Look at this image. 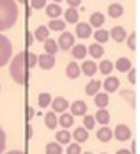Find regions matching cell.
I'll use <instances>...</instances> for the list:
<instances>
[{
    "instance_id": "6da1fadb",
    "label": "cell",
    "mask_w": 140,
    "mask_h": 154,
    "mask_svg": "<svg viewBox=\"0 0 140 154\" xmlns=\"http://www.w3.org/2000/svg\"><path fill=\"white\" fill-rule=\"evenodd\" d=\"M18 20V4L14 0H0V32L11 29Z\"/></svg>"
},
{
    "instance_id": "60d3db41",
    "label": "cell",
    "mask_w": 140,
    "mask_h": 154,
    "mask_svg": "<svg viewBox=\"0 0 140 154\" xmlns=\"http://www.w3.org/2000/svg\"><path fill=\"white\" fill-rule=\"evenodd\" d=\"M67 154H80L82 152V149H80V143H71L69 147H67Z\"/></svg>"
},
{
    "instance_id": "3957f363",
    "label": "cell",
    "mask_w": 140,
    "mask_h": 154,
    "mask_svg": "<svg viewBox=\"0 0 140 154\" xmlns=\"http://www.w3.org/2000/svg\"><path fill=\"white\" fill-rule=\"evenodd\" d=\"M13 57V43L7 39V35L0 34V67H4Z\"/></svg>"
},
{
    "instance_id": "d6986e66",
    "label": "cell",
    "mask_w": 140,
    "mask_h": 154,
    "mask_svg": "<svg viewBox=\"0 0 140 154\" xmlns=\"http://www.w3.org/2000/svg\"><path fill=\"white\" fill-rule=\"evenodd\" d=\"M73 115L71 113H62L61 115V119H57V124H61L62 126V129H67V128H71L73 126Z\"/></svg>"
},
{
    "instance_id": "cb8c5ba5",
    "label": "cell",
    "mask_w": 140,
    "mask_h": 154,
    "mask_svg": "<svg viewBox=\"0 0 140 154\" xmlns=\"http://www.w3.org/2000/svg\"><path fill=\"white\" fill-rule=\"evenodd\" d=\"M71 137L76 140V143H82V142H85V140L89 138V135H87V129H85V128H76V129H75V133H73Z\"/></svg>"
},
{
    "instance_id": "d4e9b609",
    "label": "cell",
    "mask_w": 140,
    "mask_h": 154,
    "mask_svg": "<svg viewBox=\"0 0 140 154\" xmlns=\"http://www.w3.org/2000/svg\"><path fill=\"white\" fill-rule=\"evenodd\" d=\"M45 124H46L48 129H55L57 128V115H55V112H48L45 115Z\"/></svg>"
},
{
    "instance_id": "484cf974",
    "label": "cell",
    "mask_w": 140,
    "mask_h": 154,
    "mask_svg": "<svg viewBox=\"0 0 140 154\" xmlns=\"http://www.w3.org/2000/svg\"><path fill=\"white\" fill-rule=\"evenodd\" d=\"M126 37H128V48H129V50H133V51L138 50V34H137V32H131V34L126 35Z\"/></svg>"
},
{
    "instance_id": "52a82bcc",
    "label": "cell",
    "mask_w": 140,
    "mask_h": 154,
    "mask_svg": "<svg viewBox=\"0 0 140 154\" xmlns=\"http://www.w3.org/2000/svg\"><path fill=\"white\" fill-rule=\"evenodd\" d=\"M51 108H53V112L64 113L69 108V103H67L66 97H55V99H51Z\"/></svg>"
},
{
    "instance_id": "8d00e7d4",
    "label": "cell",
    "mask_w": 140,
    "mask_h": 154,
    "mask_svg": "<svg viewBox=\"0 0 140 154\" xmlns=\"http://www.w3.org/2000/svg\"><path fill=\"white\" fill-rule=\"evenodd\" d=\"M98 138L101 140V142H108L112 138V131H110L108 128H101L99 131H98Z\"/></svg>"
},
{
    "instance_id": "836d02e7",
    "label": "cell",
    "mask_w": 140,
    "mask_h": 154,
    "mask_svg": "<svg viewBox=\"0 0 140 154\" xmlns=\"http://www.w3.org/2000/svg\"><path fill=\"white\" fill-rule=\"evenodd\" d=\"M69 140H71V133L67 129H61L57 133V142L59 143H69Z\"/></svg>"
},
{
    "instance_id": "4316f807",
    "label": "cell",
    "mask_w": 140,
    "mask_h": 154,
    "mask_svg": "<svg viewBox=\"0 0 140 154\" xmlns=\"http://www.w3.org/2000/svg\"><path fill=\"white\" fill-rule=\"evenodd\" d=\"M64 29H66V21H62V20H59V18H55V20H51V21H50V29H48V30L62 32Z\"/></svg>"
},
{
    "instance_id": "f6af8a7d",
    "label": "cell",
    "mask_w": 140,
    "mask_h": 154,
    "mask_svg": "<svg viewBox=\"0 0 140 154\" xmlns=\"http://www.w3.org/2000/svg\"><path fill=\"white\" fill-rule=\"evenodd\" d=\"M137 151H138V142H137V140H133V142H131V151H129V152L137 154Z\"/></svg>"
},
{
    "instance_id": "7bdbcfd3",
    "label": "cell",
    "mask_w": 140,
    "mask_h": 154,
    "mask_svg": "<svg viewBox=\"0 0 140 154\" xmlns=\"http://www.w3.org/2000/svg\"><path fill=\"white\" fill-rule=\"evenodd\" d=\"M4 149H5V133H4V129L0 128V154L4 152Z\"/></svg>"
},
{
    "instance_id": "603a6c76",
    "label": "cell",
    "mask_w": 140,
    "mask_h": 154,
    "mask_svg": "<svg viewBox=\"0 0 140 154\" xmlns=\"http://www.w3.org/2000/svg\"><path fill=\"white\" fill-rule=\"evenodd\" d=\"M99 89H101V82H98V80H92V82H89V83H87V87H85V94H89V96H94V94L99 92Z\"/></svg>"
},
{
    "instance_id": "ee69618b",
    "label": "cell",
    "mask_w": 140,
    "mask_h": 154,
    "mask_svg": "<svg viewBox=\"0 0 140 154\" xmlns=\"http://www.w3.org/2000/svg\"><path fill=\"white\" fill-rule=\"evenodd\" d=\"M66 2L69 4V7H75V9H76L78 5L82 4V0H66Z\"/></svg>"
},
{
    "instance_id": "e575fe53",
    "label": "cell",
    "mask_w": 140,
    "mask_h": 154,
    "mask_svg": "<svg viewBox=\"0 0 140 154\" xmlns=\"http://www.w3.org/2000/svg\"><path fill=\"white\" fill-rule=\"evenodd\" d=\"M94 37H96V41H98V43H107V41L110 39L108 32L103 30V29H98V32L94 34Z\"/></svg>"
},
{
    "instance_id": "ac0fdd59",
    "label": "cell",
    "mask_w": 140,
    "mask_h": 154,
    "mask_svg": "<svg viewBox=\"0 0 140 154\" xmlns=\"http://www.w3.org/2000/svg\"><path fill=\"white\" fill-rule=\"evenodd\" d=\"M114 67H117L121 73H128L129 69H131V62H129V59H126V57H121L119 60L115 62V66Z\"/></svg>"
},
{
    "instance_id": "e0dca14e",
    "label": "cell",
    "mask_w": 140,
    "mask_h": 154,
    "mask_svg": "<svg viewBox=\"0 0 140 154\" xmlns=\"http://www.w3.org/2000/svg\"><path fill=\"white\" fill-rule=\"evenodd\" d=\"M66 75H67V78H78V76H80V75H82V71H80L78 64L69 62V64H67V67H66Z\"/></svg>"
},
{
    "instance_id": "f907efd6",
    "label": "cell",
    "mask_w": 140,
    "mask_h": 154,
    "mask_svg": "<svg viewBox=\"0 0 140 154\" xmlns=\"http://www.w3.org/2000/svg\"><path fill=\"white\" fill-rule=\"evenodd\" d=\"M5 154H25V152H21V151H9V152H5Z\"/></svg>"
},
{
    "instance_id": "83f0119b",
    "label": "cell",
    "mask_w": 140,
    "mask_h": 154,
    "mask_svg": "<svg viewBox=\"0 0 140 154\" xmlns=\"http://www.w3.org/2000/svg\"><path fill=\"white\" fill-rule=\"evenodd\" d=\"M71 53H73L75 59H83V57L87 55V46H83V45H76V46H73Z\"/></svg>"
},
{
    "instance_id": "816d5d0a",
    "label": "cell",
    "mask_w": 140,
    "mask_h": 154,
    "mask_svg": "<svg viewBox=\"0 0 140 154\" xmlns=\"http://www.w3.org/2000/svg\"><path fill=\"white\" fill-rule=\"evenodd\" d=\"M59 2H61V0H53V4H59Z\"/></svg>"
},
{
    "instance_id": "db71d44e",
    "label": "cell",
    "mask_w": 140,
    "mask_h": 154,
    "mask_svg": "<svg viewBox=\"0 0 140 154\" xmlns=\"http://www.w3.org/2000/svg\"><path fill=\"white\" fill-rule=\"evenodd\" d=\"M14 2H25V0H14Z\"/></svg>"
},
{
    "instance_id": "1f68e13d",
    "label": "cell",
    "mask_w": 140,
    "mask_h": 154,
    "mask_svg": "<svg viewBox=\"0 0 140 154\" xmlns=\"http://www.w3.org/2000/svg\"><path fill=\"white\" fill-rule=\"evenodd\" d=\"M46 154H62V147L59 142H51L46 145Z\"/></svg>"
},
{
    "instance_id": "11a10c76",
    "label": "cell",
    "mask_w": 140,
    "mask_h": 154,
    "mask_svg": "<svg viewBox=\"0 0 140 154\" xmlns=\"http://www.w3.org/2000/svg\"><path fill=\"white\" fill-rule=\"evenodd\" d=\"M101 154H105V152H101Z\"/></svg>"
},
{
    "instance_id": "7402d4cb",
    "label": "cell",
    "mask_w": 140,
    "mask_h": 154,
    "mask_svg": "<svg viewBox=\"0 0 140 154\" xmlns=\"http://www.w3.org/2000/svg\"><path fill=\"white\" fill-rule=\"evenodd\" d=\"M105 23V14H101V13H92L91 14V27H96V29H99L101 25Z\"/></svg>"
},
{
    "instance_id": "f5cc1de1",
    "label": "cell",
    "mask_w": 140,
    "mask_h": 154,
    "mask_svg": "<svg viewBox=\"0 0 140 154\" xmlns=\"http://www.w3.org/2000/svg\"><path fill=\"white\" fill-rule=\"evenodd\" d=\"M80 154H92V152H80Z\"/></svg>"
},
{
    "instance_id": "ffe728a7",
    "label": "cell",
    "mask_w": 140,
    "mask_h": 154,
    "mask_svg": "<svg viewBox=\"0 0 140 154\" xmlns=\"http://www.w3.org/2000/svg\"><path fill=\"white\" fill-rule=\"evenodd\" d=\"M123 13H124V9H123V5L121 4H112V5H108V16L110 18H119V16H123Z\"/></svg>"
},
{
    "instance_id": "c3c4849f",
    "label": "cell",
    "mask_w": 140,
    "mask_h": 154,
    "mask_svg": "<svg viewBox=\"0 0 140 154\" xmlns=\"http://www.w3.org/2000/svg\"><path fill=\"white\" fill-rule=\"evenodd\" d=\"M27 35H29V37H27V43H29V45H32V41H34V35H32V34H27Z\"/></svg>"
},
{
    "instance_id": "9c48e42d",
    "label": "cell",
    "mask_w": 140,
    "mask_h": 154,
    "mask_svg": "<svg viewBox=\"0 0 140 154\" xmlns=\"http://www.w3.org/2000/svg\"><path fill=\"white\" fill-rule=\"evenodd\" d=\"M103 87H105V92H115L117 89H119V78L115 76H108L105 80V83H103Z\"/></svg>"
},
{
    "instance_id": "74e56055",
    "label": "cell",
    "mask_w": 140,
    "mask_h": 154,
    "mask_svg": "<svg viewBox=\"0 0 140 154\" xmlns=\"http://www.w3.org/2000/svg\"><path fill=\"white\" fill-rule=\"evenodd\" d=\"M128 80H129V83H137V82H138V71L131 67V69L128 71Z\"/></svg>"
},
{
    "instance_id": "8992f818",
    "label": "cell",
    "mask_w": 140,
    "mask_h": 154,
    "mask_svg": "<svg viewBox=\"0 0 140 154\" xmlns=\"http://www.w3.org/2000/svg\"><path fill=\"white\" fill-rule=\"evenodd\" d=\"M37 66H41L43 69H51V67L55 66V57H53V55H48V53L39 55V57H37Z\"/></svg>"
},
{
    "instance_id": "bcb514c9",
    "label": "cell",
    "mask_w": 140,
    "mask_h": 154,
    "mask_svg": "<svg viewBox=\"0 0 140 154\" xmlns=\"http://www.w3.org/2000/svg\"><path fill=\"white\" fill-rule=\"evenodd\" d=\"M32 115H34V110H32V108H29V110H27V119H30Z\"/></svg>"
},
{
    "instance_id": "d6a6232c",
    "label": "cell",
    "mask_w": 140,
    "mask_h": 154,
    "mask_svg": "<svg viewBox=\"0 0 140 154\" xmlns=\"http://www.w3.org/2000/svg\"><path fill=\"white\" fill-rule=\"evenodd\" d=\"M37 103H39V106L41 108H46L50 103H51V96L48 92H41L39 94V97H37Z\"/></svg>"
},
{
    "instance_id": "ab89813d",
    "label": "cell",
    "mask_w": 140,
    "mask_h": 154,
    "mask_svg": "<svg viewBox=\"0 0 140 154\" xmlns=\"http://www.w3.org/2000/svg\"><path fill=\"white\" fill-rule=\"evenodd\" d=\"M30 7L32 9H43V7H46V0H30Z\"/></svg>"
},
{
    "instance_id": "5bb4252c",
    "label": "cell",
    "mask_w": 140,
    "mask_h": 154,
    "mask_svg": "<svg viewBox=\"0 0 140 154\" xmlns=\"http://www.w3.org/2000/svg\"><path fill=\"white\" fill-rule=\"evenodd\" d=\"M46 9V14H48V18H59V16L62 14V7L59 5V4H50L48 7H45Z\"/></svg>"
},
{
    "instance_id": "681fc988",
    "label": "cell",
    "mask_w": 140,
    "mask_h": 154,
    "mask_svg": "<svg viewBox=\"0 0 140 154\" xmlns=\"http://www.w3.org/2000/svg\"><path fill=\"white\" fill-rule=\"evenodd\" d=\"M117 154H131L129 151H126V149H121V151H117Z\"/></svg>"
},
{
    "instance_id": "f1b7e54d",
    "label": "cell",
    "mask_w": 140,
    "mask_h": 154,
    "mask_svg": "<svg viewBox=\"0 0 140 154\" xmlns=\"http://www.w3.org/2000/svg\"><path fill=\"white\" fill-rule=\"evenodd\" d=\"M45 50H46L48 55H55V53H57V50H59L57 41H53V39H46V41H45Z\"/></svg>"
},
{
    "instance_id": "7dc6e473",
    "label": "cell",
    "mask_w": 140,
    "mask_h": 154,
    "mask_svg": "<svg viewBox=\"0 0 140 154\" xmlns=\"http://www.w3.org/2000/svg\"><path fill=\"white\" fill-rule=\"evenodd\" d=\"M30 137H32V128L27 126V138H30Z\"/></svg>"
},
{
    "instance_id": "ba28073f",
    "label": "cell",
    "mask_w": 140,
    "mask_h": 154,
    "mask_svg": "<svg viewBox=\"0 0 140 154\" xmlns=\"http://www.w3.org/2000/svg\"><path fill=\"white\" fill-rule=\"evenodd\" d=\"M76 35L78 37H82V39H85V37H89L91 34H92V27L89 25V23H76Z\"/></svg>"
},
{
    "instance_id": "44dd1931",
    "label": "cell",
    "mask_w": 140,
    "mask_h": 154,
    "mask_svg": "<svg viewBox=\"0 0 140 154\" xmlns=\"http://www.w3.org/2000/svg\"><path fill=\"white\" fill-rule=\"evenodd\" d=\"M64 20H66V23H76L78 21V11L75 9V7L66 9V13H64Z\"/></svg>"
},
{
    "instance_id": "7a4b0ae2",
    "label": "cell",
    "mask_w": 140,
    "mask_h": 154,
    "mask_svg": "<svg viewBox=\"0 0 140 154\" xmlns=\"http://www.w3.org/2000/svg\"><path fill=\"white\" fill-rule=\"evenodd\" d=\"M9 73L16 83L20 85H25L27 80H29V67H27V62H25V51L14 55V59L11 62V67H9Z\"/></svg>"
},
{
    "instance_id": "4fadbf2b",
    "label": "cell",
    "mask_w": 140,
    "mask_h": 154,
    "mask_svg": "<svg viewBox=\"0 0 140 154\" xmlns=\"http://www.w3.org/2000/svg\"><path fill=\"white\" fill-rule=\"evenodd\" d=\"M108 101H110V97H108V94H107V92H98V94H94V103H96V106L105 108L107 105H108Z\"/></svg>"
},
{
    "instance_id": "d590c367",
    "label": "cell",
    "mask_w": 140,
    "mask_h": 154,
    "mask_svg": "<svg viewBox=\"0 0 140 154\" xmlns=\"http://www.w3.org/2000/svg\"><path fill=\"white\" fill-rule=\"evenodd\" d=\"M98 69H99L103 75H110V73H112V69H114V64H112L110 60H103L101 64H99V67H98Z\"/></svg>"
},
{
    "instance_id": "5b68a950",
    "label": "cell",
    "mask_w": 140,
    "mask_h": 154,
    "mask_svg": "<svg viewBox=\"0 0 140 154\" xmlns=\"http://www.w3.org/2000/svg\"><path fill=\"white\" fill-rule=\"evenodd\" d=\"M112 135H115V138L119 140V142H126V140L131 137V129H129L126 124H119Z\"/></svg>"
},
{
    "instance_id": "f546056e",
    "label": "cell",
    "mask_w": 140,
    "mask_h": 154,
    "mask_svg": "<svg viewBox=\"0 0 140 154\" xmlns=\"http://www.w3.org/2000/svg\"><path fill=\"white\" fill-rule=\"evenodd\" d=\"M25 62H27V67L29 69H34L37 66V55L36 53H30V51H25Z\"/></svg>"
},
{
    "instance_id": "9a60e30c",
    "label": "cell",
    "mask_w": 140,
    "mask_h": 154,
    "mask_svg": "<svg viewBox=\"0 0 140 154\" xmlns=\"http://www.w3.org/2000/svg\"><path fill=\"white\" fill-rule=\"evenodd\" d=\"M94 121L96 122H101V124H108L110 122V113L105 110V108H99L94 115Z\"/></svg>"
},
{
    "instance_id": "2e32d148",
    "label": "cell",
    "mask_w": 140,
    "mask_h": 154,
    "mask_svg": "<svg viewBox=\"0 0 140 154\" xmlns=\"http://www.w3.org/2000/svg\"><path fill=\"white\" fill-rule=\"evenodd\" d=\"M87 53H91L92 59H101L103 53H105V50H103V46L99 43H96V45H91V46L87 48Z\"/></svg>"
},
{
    "instance_id": "277c9868",
    "label": "cell",
    "mask_w": 140,
    "mask_h": 154,
    "mask_svg": "<svg viewBox=\"0 0 140 154\" xmlns=\"http://www.w3.org/2000/svg\"><path fill=\"white\" fill-rule=\"evenodd\" d=\"M57 46L61 48V50H69V48L75 46V35L71 34V32H62V35L59 37V43H57Z\"/></svg>"
},
{
    "instance_id": "f35d334b",
    "label": "cell",
    "mask_w": 140,
    "mask_h": 154,
    "mask_svg": "<svg viewBox=\"0 0 140 154\" xmlns=\"http://www.w3.org/2000/svg\"><path fill=\"white\" fill-rule=\"evenodd\" d=\"M83 124H85V129H92L96 121H94L92 115H83Z\"/></svg>"
},
{
    "instance_id": "7c38bea8",
    "label": "cell",
    "mask_w": 140,
    "mask_h": 154,
    "mask_svg": "<svg viewBox=\"0 0 140 154\" xmlns=\"http://www.w3.org/2000/svg\"><path fill=\"white\" fill-rule=\"evenodd\" d=\"M80 71H82L83 75H87V76H94V75H96V71H98V66H96L92 60H85L83 64H82Z\"/></svg>"
},
{
    "instance_id": "b9f144b4",
    "label": "cell",
    "mask_w": 140,
    "mask_h": 154,
    "mask_svg": "<svg viewBox=\"0 0 140 154\" xmlns=\"http://www.w3.org/2000/svg\"><path fill=\"white\" fill-rule=\"evenodd\" d=\"M123 97H126V99H129V101H131V105H133V108L137 106V99H135V97H133V96H131V94H129V91H123Z\"/></svg>"
},
{
    "instance_id": "4dcf8cb0",
    "label": "cell",
    "mask_w": 140,
    "mask_h": 154,
    "mask_svg": "<svg viewBox=\"0 0 140 154\" xmlns=\"http://www.w3.org/2000/svg\"><path fill=\"white\" fill-rule=\"evenodd\" d=\"M34 35H36L37 41H46L48 35H50V30H48V27H39L37 30L34 32Z\"/></svg>"
},
{
    "instance_id": "8fae6325",
    "label": "cell",
    "mask_w": 140,
    "mask_h": 154,
    "mask_svg": "<svg viewBox=\"0 0 140 154\" xmlns=\"http://www.w3.org/2000/svg\"><path fill=\"white\" fill-rule=\"evenodd\" d=\"M71 106V115H87V105L83 101H75Z\"/></svg>"
},
{
    "instance_id": "30bf717a",
    "label": "cell",
    "mask_w": 140,
    "mask_h": 154,
    "mask_svg": "<svg viewBox=\"0 0 140 154\" xmlns=\"http://www.w3.org/2000/svg\"><path fill=\"white\" fill-rule=\"evenodd\" d=\"M108 35L114 39V41H117V43H123L126 39V30L123 27H114L112 30L108 32Z\"/></svg>"
}]
</instances>
